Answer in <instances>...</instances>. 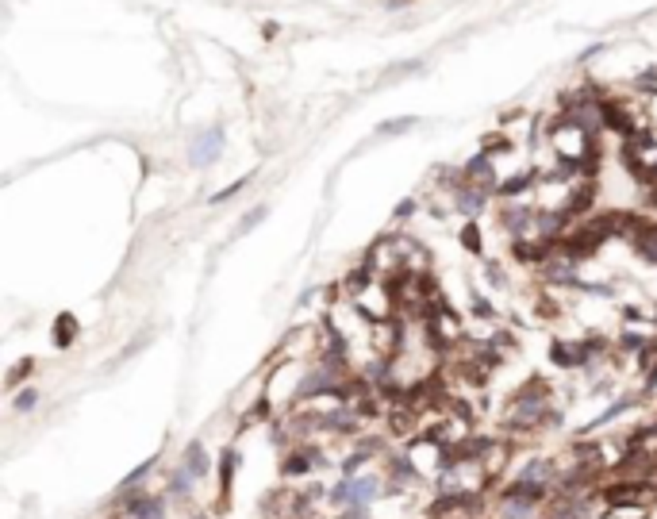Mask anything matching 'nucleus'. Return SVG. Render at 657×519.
<instances>
[{
    "label": "nucleus",
    "instance_id": "19",
    "mask_svg": "<svg viewBox=\"0 0 657 519\" xmlns=\"http://www.w3.org/2000/svg\"><path fill=\"white\" fill-rule=\"evenodd\" d=\"M27 369H35V366H31V361H20V366H15V373L8 377V389H12L15 381H23V377H27Z\"/></svg>",
    "mask_w": 657,
    "mask_h": 519
},
{
    "label": "nucleus",
    "instance_id": "9",
    "mask_svg": "<svg viewBox=\"0 0 657 519\" xmlns=\"http://www.w3.org/2000/svg\"><path fill=\"white\" fill-rule=\"evenodd\" d=\"M162 512H166V500L154 492H127L123 500V519H162Z\"/></svg>",
    "mask_w": 657,
    "mask_h": 519
},
{
    "label": "nucleus",
    "instance_id": "4",
    "mask_svg": "<svg viewBox=\"0 0 657 519\" xmlns=\"http://www.w3.org/2000/svg\"><path fill=\"white\" fill-rule=\"evenodd\" d=\"M311 361H292V358H281V366L266 377V408H297L300 397H304V377H308Z\"/></svg>",
    "mask_w": 657,
    "mask_h": 519
},
{
    "label": "nucleus",
    "instance_id": "8",
    "mask_svg": "<svg viewBox=\"0 0 657 519\" xmlns=\"http://www.w3.org/2000/svg\"><path fill=\"white\" fill-rule=\"evenodd\" d=\"M596 350H599V342H554L549 346V358H554V366H561V369H577V366H585Z\"/></svg>",
    "mask_w": 657,
    "mask_h": 519
},
{
    "label": "nucleus",
    "instance_id": "11",
    "mask_svg": "<svg viewBox=\"0 0 657 519\" xmlns=\"http://www.w3.org/2000/svg\"><path fill=\"white\" fill-rule=\"evenodd\" d=\"M219 146H223V131L219 127H208L200 139L193 143V166H208V162L219 158Z\"/></svg>",
    "mask_w": 657,
    "mask_h": 519
},
{
    "label": "nucleus",
    "instance_id": "12",
    "mask_svg": "<svg viewBox=\"0 0 657 519\" xmlns=\"http://www.w3.org/2000/svg\"><path fill=\"white\" fill-rule=\"evenodd\" d=\"M316 458H319V450H311V447H300V450H292L289 461H285V477H300V473H311L316 469Z\"/></svg>",
    "mask_w": 657,
    "mask_h": 519
},
{
    "label": "nucleus",
    "instance_id": "18",
    "mask_svg": "<svg viewBox=\"0 0 657 519\" xmlns=\"http://www.w3.org/2000/svg\"><path fill=\"white\" fill-rule=\"evenodd\" d=\"M35 389H27V392H20V400H15V411H27V408H35Z\"/></svg>",
    "mask_w": 657,
    "mask_h": 519
},
{
    "label": "nucleus",
    "instance_id": "7",
    "mask_svg": "<svg viewBox=\"0 0 657 519\" xmlns=\"http://www.w3.org/2000/svg\"><path fill=\"white\" fill-rule=\"evenodd\" d=\"M627 166L635 169L638 181H657V139L646 135V131H635L627 143Z\"/></svg>",
    "mask_w": 657,
    "mask_h": 519
},
{
    "label": "nucleus",
    "instance_id": "6",
    "mask_svg": "<svg viewBox=\"0 0 657 519\" xmlns=\"http://www.w3.org/2000/svg\"><path fill=\"white\" fill-rule=\"evenodd\" d=\"M408 461L415 466L419 477H431V473H442V469L454 461V450L446 447V442L431 439V435H423V439H415L412 447H408Z\"/></svg>",
    "mask_w": 657,
    "mask_h": 519
},
{
    "label": "nucleus",
    "instance_id": "10",
    "mask_svg": "<svg viewBox=\"0 0 657 519\" xmlns=\"http://www.w3.org/2000/svg\"><path fill=\"white\" fill-rule=\"evenodd\" d=\"M473 508H477V500L469 496H438L427 519H473Z\"/></svg>",
    "mask_w": 657,
    "mask_h": 519
},
{
    "label": "nucleus",
    "instance_id": "15",
    "mask_svg": "<svg viewBox=\"0 0 657 519\" xmlns=\"http://www.w3.org/2000/svg\"><path fill=\"white\" fill-rule=\"evenodd\" d=\"M235 466H239V458H235V450H227V454L219 458V492H223V500L231 496V477H235Z\"/></svg>",
    "mask_w": 657,
    "mask_h": 519
},
{
    "label": "nucleus",
    "instance_id": "13",
    "mask_svg": "<svg viewBox=\"0 0 657 519\" xmlns=\"http://www.w3.org/2000/svg\"><path fill=\"white\" fill-rule=\"evenodd\" d=\"M185 469H188V473H193V477H204V473H208V450H204V442H188V447H185Z\"/></svg>",
    "mask_w": 657,
    "mask_h": 519
},
{
    "label": "nucleus",
    "instance_id": "14",
    "mask_svg": "<svg viewBox=\"0 0 657 519\" xmlns=\"http://www.w3.org/2000/svg\"><path fill=\"white\" fill-rule=\"evenodd\" d=\"M635 246L642 258L657 262V224H646V227H635Z\"/></svg>",
    "mask_w": 657,
    "mask_h": 519
},
{
    "label": "nucleus",
    "instance_id": "16",
    "mask_svg": "<svg viewBox=\"0 0 657 519\" xmlns=\"http://www.w3.org/2000/svg\"><path fill=\"white\" fill-rule=\"evenodd\" d=\"M73 335H77V323H73V316H62L58 323H54V342H58V346H70Z\"/></svg>",
    "mask_w": 657,
    "mask_h": 519
},
{
    "label": "nucleus",
    "instance_id": "17",
    "mask_svg": "<svg viewBox=\"0 0 657 519\" xmlns=\"http://www.w3.org/2000/svg\"><path fill=\"white\" fill-rule=\"evenodd\" d=\"M462 243H465V250H469V254H481V231H477V224H465L462 227Z\"/></svg>",
    "mask_w": 657,
    "mask_h": 519
},
{
    "label": "nucleus",
    "instance_id": "3",
    "mask_svg": "<svg viewBox=\"0 0 657 519\" xmlns=\"http://www.w3.org/2000/svg\"><path fill=\"white\" fill-rule=\"evenodd\" d=\"M549 146H554V158L561 166L577 169V166H588L596 158V143H592V131L585 123H573V120H554L549 123Z\"/></svg>",
    "mask_w": 657,
    "mask_h": 519
},
{
    "label": "nucleus",
    "instance_id": "1",
    "mask_svg": "<svg viewBox=\"0 0 657 519\" xmlns=\"http://www.w3.org/2000/svg\"><path fill=\"white\" fill-rule=\"evenodd\" d=\"M346 296L350 304L369 316L373 323H384V319H396V293H392V281H381L365 269V274H354L346 281Z\"/></svg>",
    "mask_w": 657,
    "mask_h": 519
},
{
    "label": "nucleus",
    "instance_id": "2",
    "mask_svg": "<svg viewBox=\"0 0 657 519\" xmlns=\"http://www.w3.org/2000/svg\"><path fill=\"white\" fill-rule=\"evenodd\" d=\"M549 419H554V392L542 381H531L504 411V423L512 431H542Z\"/></svg>",
    "mask_w": 657,
    "mask_h": 519
},
{
    "label": "nucleus",
    "instance_id": "5",
    "mask_svg": "<svg viewBox=\"0 0 657 519\" xmlns=\"http://www.w3.org/2000/svg\"><path fill=\"white\" fill-rule=\"evenodd\" d=\"M488 469L477 458H454L446 469L438 473V496H469L477 500L488 489Z\"/></svg>",
    "mask_w": 657,
    "mask_h": 519
}]
</instances>
